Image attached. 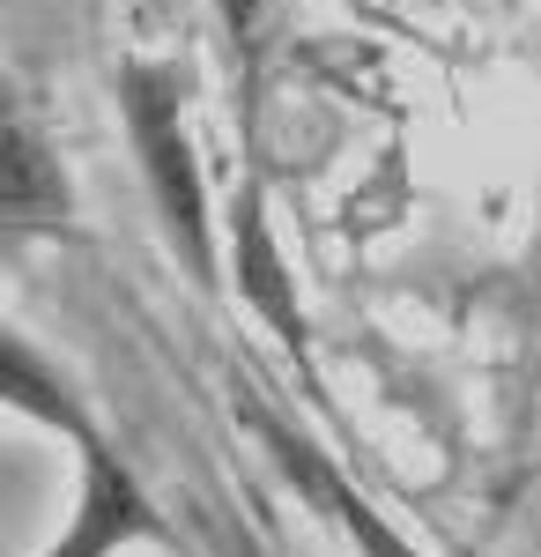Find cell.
Listing matches in <instances>:
<instances>
[{"mask_svg": "<svg viewBox=\"0 0 541 557\" xmlns=\"http://www.w3.org/2000/svg\"><path fill=\"white\" fill-rule=\"evenodd\" d=\"M0 394H8L15 417L60 431V438L75 446V461H83V506H75L67 535L45 557H126V550H141V543L178 550V528H171L164 506L149 498V483H141L134 461L97 431V417L83 409L75 380H67L60 364H45L30 335H8V380H0Z\"/></svg>", "mask_w": 541, "mask_h": 557, "instance_id": "obj_1", "label": "cell"}, {"mask_svg": "<svg viewBox=\"0 0 541 557\" xmlns=\"http://www.w3.org/2000/svg\"><path fill=\"white\" fill-rule=\"evenodd\" d=\"M119 120L126 141L141 157V186L156 201L171 253L193 268V283H215V223H209V178L193 157V134H186V83L164 60H126L119 67Z\"/></svg>", "mask_w": 541, "mask_h": 557, "instance_id": "obj_2", "label": "cell"}, {"mask_svg": "<svg viewBox=\"0 0 541 557\" xmlns=\"http://www.w3.org/2000/svg\"><path fill=\"white\" fill-rule=\"evenodd\" d=\"M238 409H246L252 438L267 446V461L290 475L297 491H304V498H312V506H319V513H327L334 528L349 535V543H356V557H423L416 543H408V535H401V528L378 513L372 498H364V491H356L349 475L334 469V461H327V454H319V446H312V438L290 424V417H282V409H267V401H260L252 386H238Z\"/></svg>", "mask_w": 541, "mask_h": 557, "instance_id": "obj_3", "label": "cell"}, {"mask_svg": "<svg viewBox=\"0 0 541 557\" xmlns=\"http://www.w3.org/2000/svg\"><path fill=\"white\" fill-rule=\"evenodd\" d=\"M8 253L23 246V238H38V231H60L67 209H75V194H67V172H60V157H52V141L38 134L30 120V104H8Z\"/></svg>", "mask_w": 541, "mask_h": 557, "instance_id": "obj_4", "label": "cell"}, {"mask_svg": "<svg viewBox=\"0 0 541 557\" xmlns=\"http://www.w3.org/2000/svg\"><path fill=\"white\" fill-rule=\"evenodd\" d=\"M238 290H246V298L275 320V335L304 357V312H297V298H290V275H282V253H275V231H267L260 186L238 194Z\"/></svg>", "mask_w": 541, "mask_h": 557, "instance_id": "obj_5", "label": "cell"}, {"mask_svg": "<svg viewBox=\"0 0 541 557\" xmlns=\"http://www.w3.org/2000/svg\"><path fill=\"white\" fill-rule=\"evenodd\" d=\"M193 528H201L209 557H275V550H267V543L246 528V520L223 506V498H193Z\"/></svg>", "mask_w": 541, "mask_h": 557, "instance_id": "obj_6", "label": "cell"}]
</instances>
